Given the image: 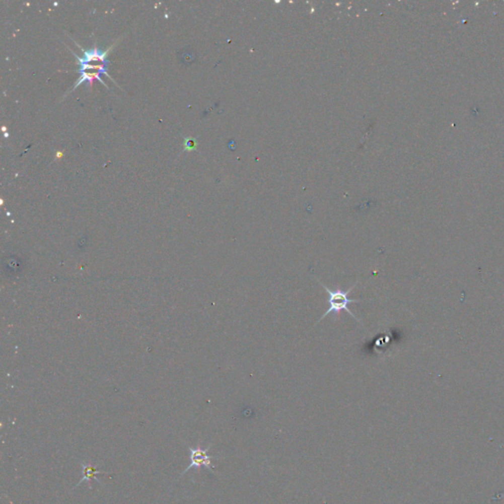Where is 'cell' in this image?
Returning a JSON list of instances; mask_svg holds the SVG:
<instances>
[{"mask_svg": "<svg viewBox=\"0 0 504 504\" xmlns=\"http://www.w3.org/2000/svg\"><path fill=\"white\" fill-rule=\"evenodd\" d=\"M75 44L78 45V47L83 52V57H79L74 51L71 50V52L74 54V56L77 59V64L79 65V69L76 72H80L81 75L93 74V73L105 74L113 81V83H115L114 80L108 73L110 61L107 59L109 52L112 49L114 44H112L107 50H101L97 46V44H95L93 48L87 50V49H84L83 47H81L77 43H75Z\"/></svg>", "mask_w": 504, "mask_h": 504, "instance_id": "obj_1", "label": "cell"}, {"mask_svg": "<svg viewBox=\"0 0 504 504\" xmlns=\"http://www.w3.org/2000/svg\"><path fill=\"white\" fill-rule=\"evenodd\" d=\"M323 289L326 291V293L328 294V304L329 308L324 312V314L321 316L320 319H318L317 323L322 320L324 317H326L327 315H329L330 313H334L336 316H339L340 312L342 310H345L347 311L351 316H352L356 321H358V319L355 318V316L351 313V310L349 309L348 306L351 304V303H358V302H362V300H352V299H350L349 298V294L351 293V291L353 290V287L356 285V284H354L353 286L350 287L348 291L344 292L342 290H336V291H331L329 290L327 286L321 284Z\"/></svg>", "mask_w": 504, "mask_h": 504, "instance_id": "obj_2", "label": "cell"}, {"mask_svg": "<svg viewBox=\"0 0 504 504\" xmlns=\"http://www.w3.org/2000/svg\"><path fill=\"white\" fill-rule=\"evenodd\" d=\"M189 451H190V465L185 469L184 473H186L189 469H192V468L199 469L201 467H204L210 471H213L214 465L212 463V457L208 455L209 448L203 449L201 447H196V448L190 447Z\"/></svg>", "mask_w": 504, "mask_h": 504, "instance_id": "obj_3", "label": "cell"}, {"mask_svg": "<svg viewBox=\"0 0 504 504\" xmlns=\"http://www.w3.org/2000/svg\"><path fill=\"white\" fill-rule=\"evenodd\" d=\"M83 474H84V477L82 478V480L79 482V483H81V482H84V481H86V480L89 481V482H90L91 480H95V481L99 482V481H98V479L96 478V476H97V475H99V474H100V472L98 471V469H97L96 467L91 466V465H85V464H84V465H83Z\"/></svg>", "mask_w": 504, "mask_h": 504, "instance_id": "obj_4", "label": "cell"}, {"mask_svg": "<svg viewBox=\"0 0 504 504\" xmlns=\"http://www.w3.org/2000/svg\"><path fill=\"white\" fill-rule=\"evenodd\" d=\"M184 147H185V149H187V150H191V149H193V148L195 147V141H194V140H190V139L186 138V139H185V145H184Z\"/></svg>", "mask_w": 504, "mask_h": 504, "instance_id": "obj_5", "label": "cell"}]
</instances>
